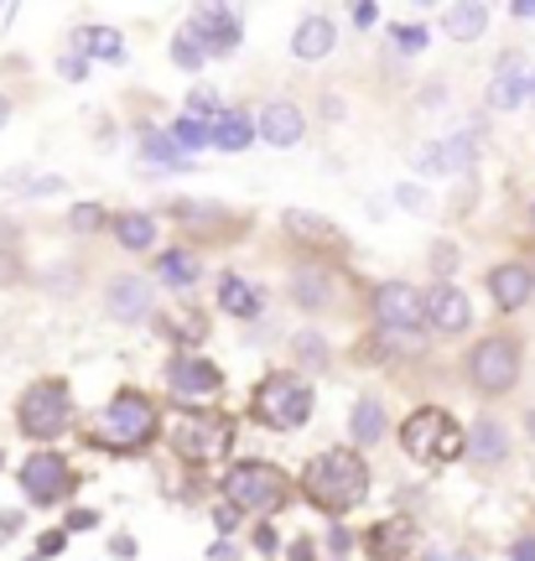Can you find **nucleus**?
<instances>
[{
    "mask_svg": "<svg viewBox=\"0 0 535 561\" xmlns=\"http://www.w3.org/2000/svg\"><path fill=\"white\" fill-rule=\"evenodd\" d=\"M21 530V515L16 510H5V515H0V536H16Z\"/></svg>",
    "mask_w": 535,
    "mask_h": 561,
    "instance_id": "obj_48",
    "label": "nucleus"
},
{
    "mask_svg": "<svg viewBox=\"0 0 535 561\" xmlns=\"http://www.w3.org/2000/svg\"><path fill=\"white\" fill-rule=\"evenodd\" d=\"M167 136L178 140L187 157H193V151H203V146H214V136H208V121H198V115H178V121L167 125Z\"/></svg>",
    "mask_w": 535,
    "mask_h": 561,
    "instance_id": "obj_31",
    "label": "nucleus"
},
{
    "mask_svg": "<svg viewBox=\"0 0 535 561\" xmlns=\"http://www.w3.org/2000/svg\"><path fill=\"white\" fill-rule=\"evenodd\" d=\"M483 26H489V5H447L442 11V32L453 42H478L483 37Z\"/></svg>",
    "mask_w": 535,
    "mask_h": 561,
    "instance_id": "obj_28",
    "label": "nucleus"
},
{
    "mask_svg": "<svg viewBox=\"0 0 535 561\" xmlns=\"http://www.w3.org/2000/svg\"><path fill=\"white\" fill-rule=\"evenodd\" d=\"M37 551L42 557H62V551H68V530H47V536L37 541Z\"/></svg>",
    "mask_w": 535,
    "mask_h": 561,
    "instance_id": "obj_41",
    "label": "nucleus"
},
{
    "mask_svg": "<svg viewBox=\"0 0 535 561\" xmlns=\"http://www.w3.org/2000/svg\"><path fill=\"white\" fill-rule=\"evenodd\" d=\"M385 426H390V416H385V401H375V396H364V401L354 405V416H349V432H354L358 447L385 442Z\"/></svg>",
    "mask_w": 535,
    "mask_h": 561,
    "instance_id": "obj_27",
    "label": "nucleus"
},
{
    "mask_svg": "<svg viewBox=\"0 0 535 561\" xmlns=\"http://www.w3.org/2000/svg\"><path fill=\"white\" fill-rule=\"evenodd\" d=\"M21 265H16V255H0V276H16Z\"/></svg>",
    "mask_w": 535,
    "mask_h": 561,
    "instance_id": "obj_52",
    "label": "nucleus"
},
{
    "mask_svg": "<svg viewBox=\"0 0 535 561\" xmlns=\"http://www.w3.org/2000/svg\"><path fill=\"white\" fill-rule=\"evenodd\" d=\"M260 307H265L260 286H250L244 276H218V312L250 322V318H260Z\"/></svg>",
    "mask_w": 535,
    "mask_h": 561,
    "instance_id": "obj_23",
    "label": "nucleus"
},
{
    "mask_svg": "<svg viewBox=\"0 0 535 561\" xmlns=\"http://www.w3.org/2000/svg\"><path fill=\"white\" fill-rule=\"evenodd\" d=\"M379 21V5H354V26H375Z\"/></svg>",
    "mask_w": 535,
    "mask_h": 561,
    "instance_id": "obj_46",
    "label": "nucleus"
},
{
    "mask_svg": "<svg viewBox=\"0 0 535 561\" xmlns=\"http://www.w3.org/2000/svg\"><path fill=\"white\" fill-rule=\"evenodd\" d=\"M292 301H297L301 312H328V307H338L333 265H322V261L297 265V271H292Z\"/></svg>",
    "mask_w": 535,
    "mask_h": 561,
    "instance_id": "obj_15",
    "label": "nucleus"
},
{
    "mask_svg": "<svg viewBox=\"0 0 535 561\" xmlns=\"http://www.w3.org/2000/svg\"><path fill=\"white\" fill-rule=\"evenodd\" d=\"M157 432H161L157 401H151L146 390H119L115 401L83 426V442L100 447V453H115V458H130V453H140Z\"/></svg>",
    "mask_w": 535,
    "mask_h": 561,
    "instance_id": "obj_1",
    "label": "nucleus"
},
{
    "mask_svg": "<svg viewBox=\"0 0 535 561\" xmlns=\"http://www.w3.org/2000/svg\"><path fill=\"white\" fill-rule=\"evenodd\" d=\"M525 421H531V432H535V411H531V416H525Z\"/></svg>",
    "mask_w": 535,
    "mask_h": 561,
    "instance_id": "obj_55",
    "label": "nucleus"
},
{
    "mask_svg": "<svg viewBox=\"0 0 535 561\" xmlns=\"http://www.w3.org/2000/svg\"><path fill=\"white\" fill-rule=\"evenodd\" d=\"M489 297H494L499 312H520V307H531V297H535V265L499 261L494 271H489Z\"/></svg>",
    "mask_w": 535,
    "mask_h": 561,
    "instance_id": "obj_16",
    "label": "nucleus"
},
{
    "mask_svg": "<svg viewBox=\"0 0 535 561\" xmlns=\"http://www.w3.org/2000/svg\"><path fill=\"white\" fill-rule=\"evenodd\" d=\"M328 551H333V561H349V551H354V530L333 525V530H328Z\"/></svg>",
    "mask_w": 535,
    "mask_h": 561,
    "instance_id": "obj_37",
    "label": "nucleus"
},
{
    "mask_svg": "<svg viewBox=\"0 0 535 561\" xmlns=\"http://www.w3.org/2000/svg\"><path fill=\"white\" fill-rule=\"evenodd\" d=\"M396 198H400V203H406V208H426V203H421V193H417V187H400Z\"/></svg>",
    "mask_w": 535,
    "mask_h": 561,
    "instance_id": "obj_51",
    "label": "nucleus"
},
{
    "mask_svg": "<svg viewBox=\"0 0 535 561\" xmlns=\"http://www.w3.org/2000/svg\"><path fill=\"white\" fill-rule=\"evenodd\" d=\"M525 94H531V73H525L520 53H504L494 68V79H489V110H515Z\"/></svg>",
    "mask_w": 535,
    "mask_h": 561,
    "instance_id": "obj_21",
    "label": "nucleus"
},
{
    "mask_svg": "<svg viewBox=\"0 0 535 561\" xmlns=\"http://www.w3.org/2000/svg\"><path fill=\"white\" fill-rule=\"evenodd\" d=\"M411 546H417V525L396 515V520H379L369 536H364V551L369 561H406L411 557Z\"/></svg>",
    "mask_w": 535,
    "mask_h": 561,
    "instance_id": "obj_20",
    "label": "nucleus"
},
{
    "mask_svg": "<svg viewBox=\"0 0 535 561\" xmlns=\"http://www.w3.org/2000/svg\"><path fill=\"white\" fill-rule=\"evenodd\" d=\"M411 167H417V172H426V178H442V172H447V161H442V140H432V146H421Z\"/></svg>",
    "mask_w": 535,
    "mask_h": 561,
    "instance_id": "obj_36",
    "label": "nucleus"
},
{
    "mask_svg": "<svg viewBox=\"0 0 535 561\" xmlns=\"http://www.w3.org/2000/svg\"><path fill=\"white\" fill-rule=\"evenodd\" d=\"M68 229H73V234H100L104 208L100 203H73V208H68Z\"/></svg>",
    "mask_w": 535,
    "mask_h": 561,
    "instance_id": "obj_33",
    "label": "nucleus"
},
{
    "mask_svg": "<svg viewBox=\"0 0 535 561\" xmlns=\"http://www.w3.org/2000/svg\"><path fill=\"white\" fill-rule=\"evenodd\" d=\"M100 525V510H68V520H62V530H94Z\"/></svg>",
    "mask_w": 535,
    "mask_h": 561,
    "instance_id": "obj_39",
    "label": "nucleus"
},
{
    "mask_svg": "<svg viewBox=\"0 0 535 561\" xmlns=\"http://www.w3.org/2000/svg\"><path fill=\"white\" fill-rule=\"evenodd\" d=\"M312 405H318L312 385L301 380V375L276 369V375H265V380L255 385L250 416H255L260 426H271V432H301V426L312 421Z\"/></svg>",
    "mask_w": 535,
    "mask_h": 561,
    "instance_id": "obj_5",
    "label": "nucleus"
},
{
    "mask_svg": "<svg viewBox=\"0 0 535 561\" xmlns=\"http://www.w3.org/2000/svg\"><path fill=\"white\" fill-rule=\"evenodd\" d=\"M390 42H396L400 53H421V47H426V26H421V21H406V26L390 32Z\"/></svg>",
    "mask_w": 535,
    "mask_h": 561,
    "instance_id": "obj_35",
    "label": "nucleus"
},
{
    "mask_svg": "<svg viewBox=\"0 0 535 561\" xmlns=\"http://www.w3.org/2000/svg\"><path fill=\"white\" fill-rule=\"evenodd\" d=\"M104 312L115 322H146V318H157V286L146 276H130V271H119V276L104 280Z\"/></svg>",
    "mask_w": 535,
    "mask_h": 561,
    "instance_id": "obj_11",
    "label": "nucleus"
},
{
    "mask_svg": "<svg viewBox=\"0 0 535 561\" xmlns=\"http://www.w3.org/2000/svg\"><path fill=\"white\" fill-rule=\"evenodd\" d=\"M250 546H255L260 557H271V551H276V546H281V536H276V530H271V525H265V520H260L255 530H250Z\"/></svg>",
    "mask_w": 535,
    "mask_h": 561,
    "instance_id": "obj_38",
    "label": "nucleus"
},
{
    "mask_svg": "<svg viewBox=\"0 0 535 561\" xmlns=\"http://www.w3.org/2000/svg\"><path fill=\"white\" fill-rule=\"evenodd\" d=\"M5 115H11V104H5V94H0V125H5Z\"/></svg>",
    "mask_w": 535,
    "mask_h": 561,
    "instance_id": "obj_53",
    "label": "nucleus"
},
{
    "mask_svg": "<svg viewBox=\"0 0 535 561\" xmlns=\"http://www.w3.org/2000/svg\"><path fill=\"white\" fill-rule=\"evenodd\" d=\"M73 426V390L68 380H37L21 390L16 401V432L32 442H58Z\"/></svg>",
    "mask_w": 535,
    "mask_h": 561,
    "instance_id": "obj_7",
    "label": "nucleus"
},
{
    "mask_svg": "<svg viewBox=\"0 0 535 561\" xmlns=\"http://www.w3.org/2000/svg\"><path fill=\"white\" fill-rule=\"evenodd\" d=\"M255 125H260V140H271V146H281V151L307 136V115H301V104H292V100H271L255 115Z\"/></svg>",
    "mask_w": 535,
    "mask_h": 561,
    "instance_id": "obj_19",
    "label": "nucleus"
},
{
    "mask_svg": "<svg viewBox=\"0 0 535 561\" xmlns=\"http://www.w3.org/2000/svg\"><path fill=\"white\" fill-rule=\"evenodd\" d=\"M421 561H474V557H468V551H447V546H432V551H426Z\"/></svg>",
    "mask_w": 535,
    "mask_h": 561,
    "instance_id": "obj_44",
    "label": "nucleus"
},
{
    "mask_svg": "<svg viewBox=\"0 0 535 561\" xmlns=\"http://www.w3.org/2000/svg\"><path fill=\"white\" fill-rule=\"evenodd\" d=\"M333 47H338V26H333L328 16H307V21L297 26V32H292V53H297L301 62L328 58Z\"/></svg>",
    "mask_w": 535,
    "mask_h": 561,
    "instance_id": "obj_22",
    "label": "nucleus"
},
{
    "mask_svg": "<svg viewBox=\"0 0 535 561\" xmlns=\"http://www.w3.org/2000/svg\"><path fill=\"white\" fill-rule=\"evenodd\" d=\"M89 73V62L83 58H62V79H83Z\"/></svg>",
    "mask_w": 535,
    "mask_h": 561,
    "instance_id": "obj_47",
    "label": "nucleus"
},
{
    "mask_svg": "<svg viewBox=\"0 0 535 561\" xmlns=\"http://www.w3.org/2000/svg\"><path fill=\"white\" fill-rule=\"evenodd\" d=\"M208 561H235V546H229V541H218V546H208Z\"/></svg>",
    "mask_w": 535,
    "mask_h": 561,
    "instance_id": "obj_49",
    "label": "nucleus"
},
{
    "mask_svg": "<svg viewBox=\"0 0 535 561\" xmlns=\"http://www.w3.org/2000/svg\"><path fill=\"white\" fill-rule=\"evenodd\" d=\"M208 136H214L218 151H244V146L260 136V125H255L250 110H224V115L208 125Z\"/></svg>",
    "mask_w": 535,
    "mask_h": 561,
    "instance_id": "obj_24",
    "label": "nucleus"
},
{
    "mask_svg": "<svg viewBox=\"0 0 535 561\" xmlns=\"http://www.w3.org/2000/svg\"><path fill=\"white\" fill-rule=\"evenodd\" d=\"M110 557L130 561V557H136V541H130V536H115V541H110Z\"/></svg>",
    "mask_w": 535,
    "mask_h": 561,
    "instance_id": "obj_45",
    "label": "nucleus"
},
{
    "mask_svg": "<svg viewBox=\"0 0 535 561\" xmlns=\"http://www.w3.org/2000/svg\"><path fill=\"white\" fill-rule=\"evenodd\" d=\"M157 276H161V286L182 291V286L198 280V255H193V250H167V255L157 261Z\"/></svg>",
    "mask_w": 535,
    "mask_h": 561,
    "instance_id": "obj_30",
    "label": "nucleus"
},
{
    "mask_svg": "<svg viewBox=\"0 0 535 561\" xmlns=\"http://www.w3.org/2000/svg\"><path fill=\"white\" fill-rule=\"evenodd\" d=\"M167 385L178 396H208V390L224 385V369L214 359H203V354H172L167 359Z\"/></svg>",
    "mask_w": 535,
    "mask_h": 561,
    "instance_id": "obj_17",
    "label": "nucleus"
},
{
    "mask_svg": "<svg viewBox=\"0 0 535 561\" xmlns=\"http://www.w3.org/2000/svg\"><path fill=\"white\" fill-rule=\"evenodd\" d=\"M286 561H318V546H312L307 536H301V541L286 546Z\"/></svg>",
    "mask_w": 535,
    "mask_h": 561,
    "instance_id": "obj_42",
    "label": "nucleus"
},
{
    "mask_svg": "<svg viewBox=\"0 0 535 561\" xmlns=\"http://www.w3.org/2000/svg\"><path fill=\"white\" fill-rule=\"evenodd\" d=\"M400 447H406V458L421 462V468H447V462H463L468 432L453 421V411L421 405V411H411L406 426H400Z\"/></svg>",
    "mask_w": 535,
    "mask_h": 561,
    "instance_id": "obj_4",
    "label": "nucleus"
},
{
    "mask_svg": "<svg viewBox=\"0 0 535 561\" xmlns=\"http://www.w3.org/2000/svg\"><path fill=\"white\" fill-rule=\"evenodd\" d=\"M426 312H432V333H442V339H457V333L474 328V301L453 280H436L426 291Z\"/></svg>",
    "mask_w": 535,
    "mask_h": 561,
    "instance_id": "obj_13",
    "label": "nucleus"
},
{
    "mask_svg": "<svg viewBox=\"0 0 535 561\" xmlns=\"http://www.w3.org/2000/svg\"><path fill=\"white\" fill-rule=\"evenodd\" d=\"M229 442H235V426H229V416H218V411H187V416H178V426H172V453L187 462L224 458Z\"/></svg>",
    "mask_w": 535,
    "mask_h": 561,
    "instance_id": "obj_9",
    "label": "nucleus"
},
{
    "mask_svg": "<svg viewBox=\"0 0 535 561\" xmlns=\"http://www.w3.org/2000/svg\"><path fill=\"white\" fill-rule=\"evenodd\" d=\"M301 494H307V504H318L322 515H349V510H358L364 494H369V468H364L358 453L328 447V453H318V458L307 462Z\"/></svg>",
    "mask_w": 535,
    "mask_h": 561,
    "instance_id": "obj_2",
    "label": "nucleus"
},
{
    "mask_svg": "<svg viewBox=\"0 0 535 561\" xmlns=\"http://www.w3.org/2000/svg\"><path fill=\"white\" fill-rule=\"evenodd\" d=\"M531 229H535V198H531Z\"/></svg>",
    "mask_w": 535,
    "mask_h": 561,
    "instance_id": "obj_54",
    "label": "nucleus"
},
{
    "mask_svg": "<svg viewBox=\"0 0 535 561\" xmlns=\"http://www.w3.org/2000/svg\"><path fill=\"white\" fill-rule=\"evenodd\" d=\"M73 47L89 53V58H100V62L125 58V37H119L115 26H79V32H73Z\"/></svg>",
    "mask_w": 535,
    "mask_h": 561,
    "instance_id": "obj_29",
    "label": "nucleus"
},
{
    "mask_svg": "<svg viewBox=\"0 0 535 561\" xmlns=\"http://www.w3.org/2000/svg\"><path fill=\"white\" fill-rule=\"evenodd\" d=\"M214 525H218V541H224V536H229V530H235V525H239V510H235V504H229V500H224V504H214Z\"/></svg>",
    "mask_w": 535,
    "mask_h": 561,
    "instance_id": "obj_40",
    "label": "nucleus"
},
{
    "mask_svg": "<svg viewBox=\"0 0 535 561\" xmlns=\"http://www.w3.org/2000/svg\"><path fill=\"white\" fill-rule=\"evenodd\" d=\"M369 318L379 322V333L390 339H417L432 328V312H426V297H421L411 280H379L369 291Z\"/></svg>",
    "mask_w": 535,
    "mask_h": 561,
    "instance_id": "obj_8",
    "label": "nucleus"
},
{
    "mask_svg": "<svg viewBox=\"0 0 535 561\" xmlns=\"http://www.w3.org/2000/svg\"><path fill=\"white\" fill-rule=\"evenodd\" d=\"M73 489H79V479H73V468H68L62 453H32V458L21 462V494H26L32 510L68 504L73 500Z\"/></svg>",
    "mask_w": 535,
    "mask_h": 561,
    "instance_id": "obj_10",
    "label": "nucleus"
},
{
    "mask_svg": "<svg viewBox=\"0 0 535 561\" xmlns=\"http://www.w3.org/2000/svg\"><path fill=\"white\" fill-rule=\"evenodd\" d=\"M182 32L203 47V58H229L239 47V11L235 5H198Z\"/></svg>",
    "mask_w": 535,
    "mask_h": 561,
    "instance_id": "obj_12",
    "label": "nucleus"
},
{
    "mask_svg": "<svg viewBox=\"0 0 535 561\" xmlns=\"http://www.w3.org/2000/svg\"><path fill=\"white\" fill-rule=\"evenodd\" d=\"M140 161H151L157 172H187L193 167V157L167 130H140Z\"/></svg>",
    "mask_w": 535,
    "mask_h": 561,
    "instance_id": "obj_25",
    "label": "nucleus"
},
{
    "mask_svg": "<svg viewBox=\"0 0 535 561\" xmlns=\"http://www.w3.org/2000/svg\"><path fill=\"white\" fill-rule=\"evenodd\" d=\"M281 229H286L297 244H307L312 255H328V261L349 255V234H343L338 224H328L322 214H301V208H292V214L281 219Z\"/></svg>",
    "mask_w": 535,
    "mask_h": 561,
    "instance_id": "obj_14",
    "label": "nucleus"
},
{
    "mask_svg": "<svg viewBox=\"0 0 535 561\" xmlns=\"http://www.w3.org/2000/svg\"><path fill=\"white\" fill-rule=\"evenodd\" d=\"M531 100H535V73H531Z\"/></svg>",
    "mask_w": 535,
    "mask_h": 561,
    "instance_id": "obj_56",
    "label": "nucleus"
},
{
    "mask_svg": "<svg viewBox=\"0 0 535 561\" xmlns=\"http://www.w3.org/2000/svg\"><path fill=\"white\" fill-rule=\"evenodd\" d=\"M110 229H115V244L130 250V255H140V250L157 244V219H151V214H136V208H130V214H115Z\"/></svg>",
    "mask_w": 535,
    "mask_h": 561,
    "instance_id": "obj_26",
    "label": "nucleus"
},
{
    "mask_svg": "<svg viewBox=\"0 0 535 561\" xmlns=\"http://www.w3.org/2000/svg\"><path fill=\"white\" fill-rule=\"evenodd\" d=\"M463 380L474 396L483 401H504V396H515L520 380H525V343L515 333H483V339L468 348V359H463Z\"/></svg>",
    "mask_w": 535,
    "mask_h": 561,
    "instance_id": "obj_3",
    "label": "nucleus"
},
{
    "mask_svg": "<svg viewBox=\"0 0 535 561\" xmlns=\"http://www.w3.org/2000/svg\"><path fill=\"white\" fill-rule=\"evenodd\" d=\"M172 62L193 73V68H203V47H198L193 37H187V32H182V37H172Z\"/></svg>",
    "mask_w": 535,
    "mask_h": 561,
    "instance_id": "obj_34",
    "label": "nucleus"
},
{
    "mask_svg": "<svg viewBox=\"0 0 535 561\" xmlns=\"http://www.w3.org/2000/svg\"><path fill=\"white\" fill-rule=\"evenodd\" d=\"M510 561H535V536H515V546H510Z\"/></svg>",
    "mask_w": 535,
    "mask_h": 561,
    "instance_id": "obj_43",
    "label": "nucleus"
},
{
    "mask_svg": "<svg viewBox=\"0 0 535 561\" xmlns=\"http://www.w3.org/2000/svg\"><path fill=\"white\" fill-rule=\"evenodd\" d=\"M510 16H515V21H535V0H520V5H510Z\"/></svg>",
    "mask_w": 535,
    "mask_h": 561,
    "instance_id": "obj_50",
    "label": "nucleus"
},
{
    "mask_svg": "<svg viewBox=\"0 0 535 561\" xmlns=\"http://www.w3.org/2000/svg\"><path fill=\"white\" fill-rule=\"evenodd\" d=\"M292 354H297L307 369H322V364H328V343H322V333H312V328H307V333H297V339H292Z\"/></svg>",
    "mask_w": 535,
    "mask_h": 561,
    "instance_id": "obj_32",
    "label": "nucleus"
},
{
    "mask_svg": "<svg viewBox=\"0 0 535 561\" xmlns=\"http://www.w3.org/2000/svg\"><path fill=\"white\" fill-rule=\"evenodd\" d=\"M463 458L474 462V468H499V462H510V426L499 416H478L468 426V453Z\"/></svg>",
    "mask_w": 535,
    "mask_h": 561,
    "instance_id": "obj_18",
    "label": "nucleus"
},
{
    "mask_svg": "<svg viewBox=\"0 0 535 561\" xmlns=\"http://www.w3.org/2000/svg\"><path fill=\"white\" fill-rule=\"evenodd\" d=\"M224 500L235 504L239 515H276L281 504L292 500V479L281 473L276 462H235L224 473Z\"/></svg>",
    "mask_w": 535,
    "mask_h": 561,
    "instance_id": "obj_6",
    "label": "nucleus"
}]
</instances>
